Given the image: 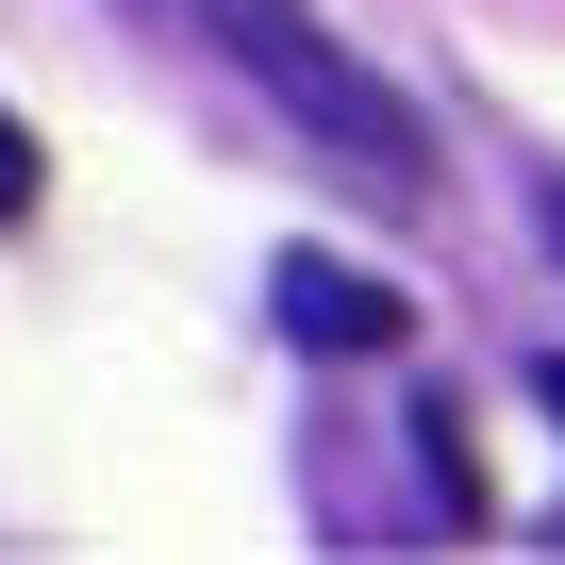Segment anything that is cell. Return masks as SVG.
Listing matches in <instances>:
<instances>
[{
  "label": "cell",
  "mask_w": 565,
  "mask_h": 565,
  "mask_svg": "<svg viewBox=\"0 0 565 565\" xmlns=\"http://www.w3.org/2000/svg\"><path fill=\"white\" fill-rule=\"evenodd\" d=\"M134 18H167V34H200V51H233L266 100H282V134H300L350 200H433V134H416V100L383 84V67H350L300 0H134Z\"/></svg>",
  "instance_id": "cell-1"
},
{
  "label": "cell",
  "mask_w": 565,
  "mask_h": 565,
  "mask_svg": "<svg viewBox=\"0 0 565 565\" xmlns=\"http://www.w3.org/2000/svg\"><path fill=\"white\" fill-rule=\"evenodd\" d=\"M266 300H282V333H300L317 366H366V350L416 333V317H399V282H366V266H333V249H282V266H266Z\"/></svg>",
  "instance_id": "cell-2"
},
{
  "label": "cell",
  "mask_w": 565,
  "mask_h": 565,
  "mask_svg": "<svg viewBox=\"0 0 565 565\" xmlns=\"http://www.w3.org/2000/svg\"><path fill=\"white\" fill-rule=\"evenodd\" d=\"M548 249H565V200H548Z\"/></svg>",
  "instance_id": "cell-5"
},
{
  "label": "cell",
  "mask_w": 565,
  "mask_h": 565,
  "mask_svg": "<svg viewBox=\"0 0 565 565\" xmlns=\"http://www.w3.org/2000/svg\"><path fill=\"white\" fill-rule=\"evenodd\" d=\"M34 200H51V167H34V134H18V117H0V233H18Z\"/></svg>",
  "instance_id": "cell-3"
},
{
  "label": "cell",
  "mask_w": 565,
  "mask_h": 565,
  "mask_svg": "<svg viewBox=\"0 0 565 565\" xmlns=\"http://www.w3.org/2000/svg\"><path fill=\"white\" fill-rule=\"evenodd\" d=\"M532 399H548V433H565V350H548V366H532Z\"/></svg>",
  "instance_id": "cell-4"
}]
</instances>
